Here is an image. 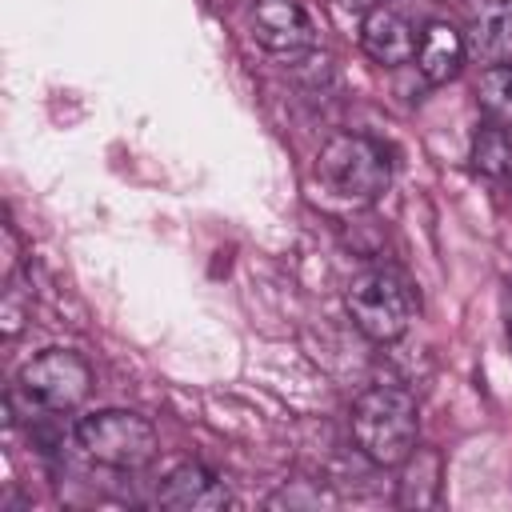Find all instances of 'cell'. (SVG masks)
<instances>
[{
	"instance_id": "6da1fadb",
	"label": "cell",
	"mask_w": 512,
	"mask_h": 512,
	"mask_svg": "<svg viewBox=\"0 0 512 512\" xmlns=\"http://www.w3.org/2000/svg\"><path fill=\"white\" fill-rule=\"evenodd\" d=\"M348 424H352V440H356L360 456L380 464V468H400L412 456L416 432H420L416 400L400 384L364 388L356 396V404H352Z\"/></svg>"
},
{
	"instance_id": "7a4b0ae2",
	"label": "cell",
	"mask_w": 512,
	"mask_h": 512,
	"mask_svg": "<svg viewBox=\"0 0 512 512\" xmlns=\"http://www.w3.org/2000/svg\"><path fill=\"white\" fill-rule=\"evenodd\" d=\"M316 180L328 196H336L344 204H372L392 184V160H388L384 144H376L372 136L340 132L320 148Z\"/></svg>"
},
{
	"instance_id": "3957f363",
	"label": "cell",
	"mask_w": 512,
	"mask_h": 512,
	"mask_svg": "<svg viewBox=\"0 0 512 512\" xmlns=\"http://www.w3.org/2000/svg\"><path fill=\"white\" fill-rule=\"evenodd\" d=\"M344 308L368 340L392 344L416 320V292L396 268H364L348 280Z\"/></svg>"
},
{
	"instance_id": "277c9868",
	"label": "cell",
	"mask_w": 512,
	"mask_h": 512,
	"mask_svg": "<svg viewBox=\"0 0 512 512\" xmlns=\"http://www.w3.org/2000/svg\"><path fill=\"white\" fill-rule=\"evenodd\" d=\"M92 392V364L72 348H48L32 356L12 384V400H20L36 416L76 412Z\"/></svg>"
},
{
	"instance_id": "5b68a950",
	"label": "cell",
	"mask_w": 512,
	"mask_h": 512,
	"mask_svg": "<svg viewBox=\"0 0 512 512\" xmlns=\"http://www.w3.org/2000/svg\"><path fill=\"white\" fill-rule=\"evenodd\" d=\"M76 444L92 464L116 468V472H136L148 468L160 452L156 428L128 408H104L92 416L76 420Z\"/></svg>"
},
{
	"instance_id": "8992f818",
	"label": "cell",
	"mask_w": 512,
	"mask_h": 512,
	"mask_svg": "<svg viewBox=\"0 0 512 512\" xmlns=\"http://www.w3.org/2000/svg\"><path fill=\"white\" fill-rule=\"evenodd\" d=\"M252 36L276 56H308L316 48V24L300 0H252Z\"/></svg>"
},
{
	"instance_id": "52a82bcc",
	"label": "cell",
	"mask_w": 512,
	"mask_h": 512,
	"mask_svg": "<svg viewBox=\"0 0 512 512\" xmlns=\"http://www.w3.org/2000/svg\"><path fill=\"white\" fill-rule=\"evenodd\" d=\"M156 504L172 512H224L232 508L228 484L204 464H176L156 488Z\"/></svg>"
},
{
	"instance_id": "ba28073f",
	"label": "cell",
	"mask_w": 512,
	"mask_h": 512,
	"mask_svg": "<svg viewBox=\"0 0 512 512\" xmlns=\"http://www.w3.org/2000/svg\"><path fill=\"white\" fill-rule=\"evenodd\" d=\"M360 48L376 60V64H384V68H400V64H408V60H416V32H412V24L400 16V12H392V8H372L368 16H364V24H360Z\"/></svg>"
},
{
	"instance_id": "9c48e42d",
	"label": "cell",
	"mask_w": 512,
	"mask_h": 512,
	"mask_svg": "<svg viewBox=\"0 0 512 512\" xmlns=\"http://www.w3.org/2000/svg\"><path fill=\"white\" fill-rule=\"evenodd\" d=\"M464 40L484 64H512V0H476Z\"/></svg>"
},
{
	"instance_id": "30bf717a",
	"label": "cell",
	"mask_w": 512,
	"mask_h": 512,
	"mask_svg": "<svg viewBox=\"0 0 512 512\" xmlns=\"http://www.w3.org/2000/svg\"><path fill=\"white\" fill-rule=\"evenodd\" d=\"M464 56H468V40L460 28L436 20L420 32V44H416V72L428 80V84H448L460 68H464Z\"/></svg>"
},
{
	"instance_id": "8fae6325",
	"label": "cell",
	"mask_w": 512,
	"mask_h": 512,
	"mask_svg": "<svg viewBox=\"0 0 512 512\" xmlns=\"http://www.w3.org/2000/svg\"><path fill=\"white\" fill-rule=\"evenodd\" d=\"M400 480H396V500L400 508H432L440 500V456L428 448H412V456L400 464Z\"/></svg>"
},
{
	"instance_id": "7c38bea8",
	"label": "cell",
	"mask_w": 512,
	"mask_h": 512,
	"mask_svg": "<svg viewBox=\"0 0 512 512\" xmlns=\"http://www.w3.org/2000/svg\"><path fill=\"white\" fill-rule=\"evenodd\" d=\"M468 160H472L476 172H484L492 180H508L512 176V132H508V124H500V120L480 124L472 132Z\"/></svg>"
},
{
	"instance_id": "4fadbf2b",
	"label": "cell",
	"mask_w": 512,
	"mask_h": 512,
	"mask_svg": "<svg viewBox=\"0 0 512 512\" xmlns=\"http://www.w3.org/2000/svg\"><path fill=\"white\" fill-rule=\"evenodd\" d=\"M476 100L492 120L512 128V64H488L476 80Z\"/></svg>"
},
{
	"instance_id": "5bb4252c",
	"label": "cell",
	"mask_w": 512,
	"mask_h": 512,
	"mask_svg": "<svg viewBox=\"0 0 512 512\" xmlns=\"http://www.w3.org/2000/svg\"><path fill=\"white\" fill-rule=\"evenodd\" d=\"M500 316H504V336H508V348H512V276L500 284Z\"/></svg>"
},
{
	"instance_id": "9a60e30c",
	"label": "cell",
	"mask_w": 512,
	"mask_h": 512,
	"mask_svg": "<svg viewBox=\"0 0 512 512\" xmlns=\"http://www.w3.org/2000/svg\"><path fill=\"white\" fill-rule=\"evenodd\" d=\"M340 12H348V16H368L372 8H380V0H332Z\"/></svg>"
},
{
	"instance_id": "2e32d148",
	"label": "cell",
	"mask_w": 512,
	"mask_h": 512,
	"mask_svg": "<svg viewBox=\"0 0 512 512\" xmlns=\"http://www.w3.org/2000/svg\"><path fill=\"white\" fill-rule=\"evenodd\" d=\"M504 184H508V196H512V176H508V180H504Z\"/></svg>"
}]
</instances>
